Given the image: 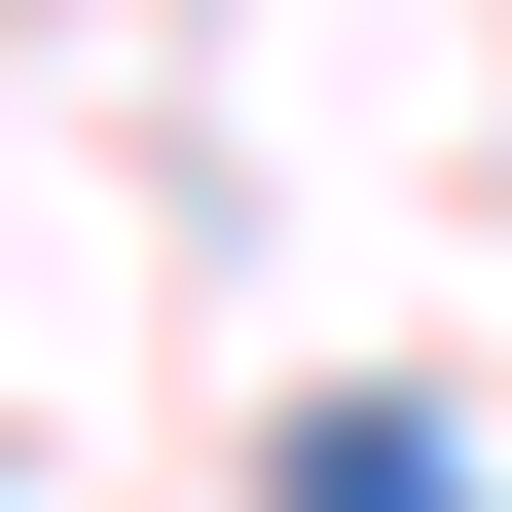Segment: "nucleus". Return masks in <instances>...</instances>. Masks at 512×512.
Returning a JSON list of instances; mask_svg holds the SVG:
<instances>
[{"label":"nucleus","instance_id":"obj_1","mask_svg":"<svg viewBox=\"0 0 512 512\" xmlns=\"http://www.w3.org/2000/svg\"><path fill=\"white\" fill-rule=\"evenodd\" d=\"M293 512H476V476H439L403 403H293Z\"/></svg>","mask_w":512,"mask_h":512}]
</instances>
